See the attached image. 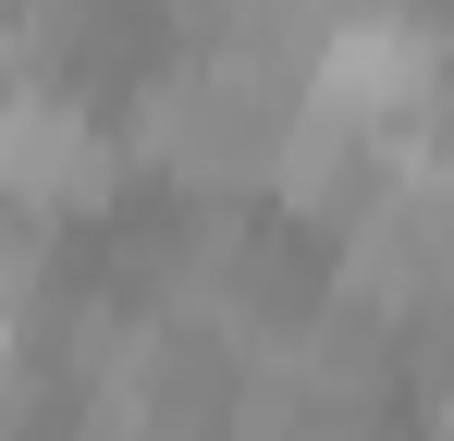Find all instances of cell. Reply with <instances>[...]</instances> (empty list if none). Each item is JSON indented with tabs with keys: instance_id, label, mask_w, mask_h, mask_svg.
<instances>
[{
	"instance_id": "cell-2",
	"label": "cell",
	"mask_w": 454,
	"mask_h": 441,
	"mask_svg": "<svg viewBox=\"0 0 454 441\" xmlns=\"http://www.w3.org/2000/svg\"><path fill=\"white\" fill-rule=\"evenodd\" d=\"M123 123L74 98V86H12V123H0V184H12V220H98L111 184H123Z\"/></svg>"
},
{
	"instance_id": "cell-3",
	"label": "cell",
	"mask_w": 454,
	"mask_h": 441,
	"mask_svg": "<svg viewBox=\"0 0 454 441\" xmlns=\"http://www.w3.org/2000/svg\"><path fill=\"white\" fill-rule=\"evenodd\" d=\"M172 50H270V0H148Z\"/></svg>"
},
{
	"instance_id": "cell-1",
	"label": "cell",
	"mask_w": 454,
	"mask_h": 441,
	"mask_svg": "<svg viewBox=\"0 0 454 441\" xmlns=\"http://www.w3.org/2000/svg\"><path fill=\"white\" fill-rule=\"evenodd\" d=\"M307 123V62L283 50H172L123 98V147L184 197H270Z\"/></svg>"
}]
</instances>
